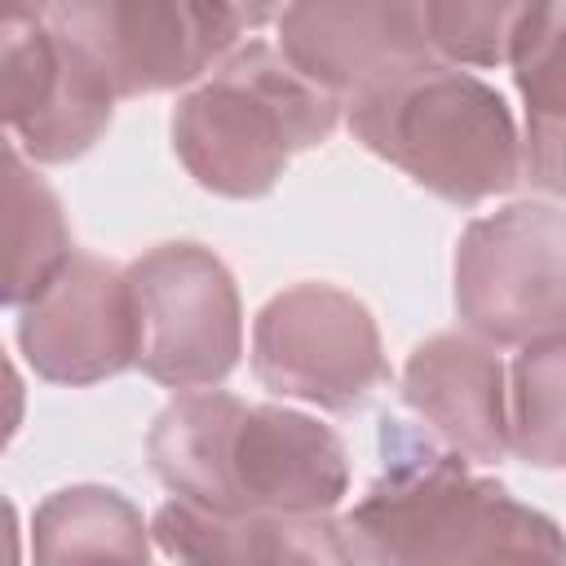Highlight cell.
I'll return each instance as SVG.
<instances>
[{
  "mask_svg": "<svg viewBox=\"0 0 566 566\" xmlns=\"http://www.w3.org/2000/svg\"><path fill=\"white\" fill-rule=\"evenodd\" d=\"M18 345L35 376L53 385H97L133 367L137 318L124 270L93 252H71L22 305Z\"/></svg>",
  "mask_w": 566,
  "mask_h": 566,
  "instance_id": "10",
  "label": "cell"
},
{
  "mask_svg": "<svg viewBox=\"0 0 566 566\" xmlns=\"http://www.w3.org/2000/svg\"><path fill=\"white\" fill-rule=\"evenodd\" d=\"M22 411H27V385H22L18 367L9 363V354L0 349V451L13 442V433L22 424Z\"/></svg>",
  "mask_w": 566,
  "mask_h": 566,
  "instance_id": "19",
  "label": "cell"
},
{
  "mask_svg": "<svg viewBox=\"0 0 566 566\" xmlns=\"http://www.w3.org/2000/svg\"><path fill=\"white\" fill-rule=\"evenodd\" d=\"M402 402L460 460L495 464L509 451L504 367L473 336L438 332L420 340L402 367Z\"/></svg>",
  "mask_w": 566,
  "mask_h": 566,
  "instance_id": "12",
  "label": "cell"
},
{
  "mask_svg": "<svg viewBox=\"0 0 566 566\" xmlns=\"http://www.w3.org/2000/svg\"><path fill=\"white\" fill-rule=\"evenodd\" d=\"M513 80L526 102V146L522 164L544 190H562V111H566V9L522 4L517 31L509 40Z\"/></svg>",
  "mask_w": 566,
  "mask_h": 566,
  "instance_id": "16",
  "label": "cell"
},
{
  "mask_svg": "<svg viewBox=\"0 0 566 566\" xmlns=\"http://www.w3.org/2000/svg\"><path fill=\"white\" fill-rule=\"evenodd\" d=\"M35 566H150V531L137 504L111 486H62L31 517Z\"/></svg>",
  "mask_w": 566,
  "mask_h": 566,
  "instance_id": "15",
  "label": "cell"
},
{
  "mask_svg": "<svg viewBox=\"0 0 566 566\" xmlns=\"http://www.w3.org/2000/svg\"><path fill=\"white\" fill-rule=\"evenodd\" d=\"M265 18L274 9L195 0H75L44 9V22L102 71L115 97L199 80L208 66H221L243 27Z\"/></svg>",
  "mask_w": 566,
  "mask_h": 566,
  "instance_id": "6",
  "label": "cell"
},
{
  "mask_svg": "<svg viewBox=\"0 0 566 566\" xmlns=\"http://www.w3.org/2000/svg\"><path fill=\"white\" fill-rule=\"evenodd\" d=\"M380 478L340 522L363 566H562V531L402 420L380 429Z\"/></svg>",
  "mask_w": 566,
  "mask_h": 566,
  "instance_id": "2",
  "label": "cell"
},
{
  "mask_svg": "<svg viewBox=\"0 0 566 566\" xmlns=\"http://www.w3.org/2000/svg\"><path fill=\"white\" fill-rule=\"evenodd\" d=\"M562 336L522 345V358L513 363V385H504V416H509V447L539 464H562Z\"/></svg>",
  "mask_w": 566,
  "mask_h": 566,
  "instance_id": "17",
  "label": "cell"
},
{
  "mask_svg": "<svg viewBox=\"0 0 566 566\" xmlns=\"http://www.w3.org/2000/svg\"><path fill=\"white\" fill-rule=\"evenodd\" d=\"M150 535L177 566H363L345 526L323 517H217L168 500Z\"/></svg>",
  "mask_w": 566,
  "mask_h": 566,
  "instance_id": "13",
  "label": "cell"
},
{
  "mask_svg": "<svg viewBox=\"0 0 566 566\" xmlns=\"http://www.w3.org/2000/svg\"><path fill=\"white\" fill-rule=\"evenodd\" d=\"M0 566H22V535H18V509L0 495Z\"/></svg>",
  "mask_w": 566,
  "mask_h": 566,
  "instance_id": "20",
  "label": "cell"
},
{
  "mask_svg": "<svg viewBox=\"0 0 566 566\" xmlns=\"http://www.w3.org/2000/svg\"><path fill=\"white\" fill-rule=\"evenodd\" d=\"M71 256L57 190L0 128V305H27Z\"/></svg>",
  "mask_w": 566,
  "mask_h": 566,
  "instance_id": "14",
  "label": "cell"
},
{
  "mask_svg": "<svg viewBox=\"0 0 566 566\" xmlns=\"http://www.w3.org/2000/svg\"><path fill=\"white\" fill-rule=\"evenodd\" d=\"M336 119L340 102L332 93L292 71L274 44L248 40L177 102L172 150L203 190L261 199L296 150L332 137Z\"/></svg>",
  "mask_w": 566,
  "mask_h": 566,
  "instance_id": "3",
  "label": "cell"
},
{
  "mask_svg": "<svg viewBox=\"0 0 566 566\" xmlns=\"http://www.w3.org/2000/svg\"><path fill=\"white\" fill-rule=\"evenodd\" d=\"M111 111V84L44 22V9H0V128L18 133L27 159H80L106 133Z\"/></svg>",
  "mask_w": 566,
  "mask_h": 566,
  "instance_id": "9",
  "label": "cell"
},
{
  "mask_svg": "<svg viewBox=\"0 0 566 566\" xmlns=\"http://www.w3.org/2000/svg\"><path fill=\"white\" fill-rule=\"evenodd\" d=\"M566 221L557 203H509L455 243V310L486 345L557 340L566 323Z\"/></svg>",
  "mask_w": 566,
  "mask_h": 566,
  "instance_id": "7",
  "label": "cell"
},
{
  "mask_svg": "<svg viewBox=\"0 0 566 566\" xmlns=\"http://www.w3.org/2000/svg\"><path fill=\"white\" fill-rule=\"evenodd\" d=\"M146 455L181 504L217 517H323L349 491V455L332 424L221 389L172 398Z\"/></svg>",
  "mask_w": 566,
  "mask_h": 566,
  "instance_id": "1",
  "label": "cell"
},
{
  "mask_svg": "<svg viewBox=\"0 0 566 566\" xmlns=\"http://www.w3.org/2000/svg\"><path fill=\"white\" fill-rule=\"evenodd\" d=\"M349 128L371 155L460 208L495 199L522 177V142L504 97L447 62L354 93Z\"/></svg>",
  "mask_w": 566,
  "mask_h": 566,
  "instance_id": "4",
  "label": "cell"
},
{
  "mask_svg": "<svg viewBox=\"0 0 566 566\" xmlns=\"http://www.w3.org/2000/svg\"><path fill=\"white\" fill-rule=\"evenodd\" d=\"M279 53L323 93L354 97L424 62H438L420 31V4H287L274 9Z\"/></svg>",
  "mask_w": 566,
  "mask_h": 566,
  "instance_id": "11",
  "label": "cell"
},
{
  "mask_svg": "<svg viewBox=\"0 0 566 566\" xmlns=\"http://www.w3.org/2000/svg\"><path fill=\"white\" fill-rule=\"evenodd\" d=\"M517 18H522V4H504V0H424L420 4V31L429 53H442L469 66L504 62Z\"/></svg>",
  "mask_w": 566,
  "mask_h": 566,
  "instance_id": "18",
  "label": "cell"
},
{
  "mask_svg": "<svg viewBox=\"0 0 566 566\" xmlns=\"http://www.w3.org/2000/svg\"><path fill=\"white\" fill-rule=\"evenodd\" d=\"M137 354L150 380L168 389H212L243 354V305L234 274L203 243H159L128 270Z\"/></svg>",
  "mask_w": 566,
  "mask_h": 566,
  "instance_id": "5",
  "label": "cell"
},
{
  "mask_svg": "<svg viewBox=\"0 0 566 566\" xmlns=\"http://www.w3.org/2000/svg\"><path fill=\"white\" fill-rule=\"evenodd\" d=\"M252 371L270 394L354 411L389 380L371 310L332 283H296L265 301L252 327Z\"/></svg>",
  "mask_w": 566,
  "mask_h": 566,
  "instance_id": "8",
  "label": "cell"
}]
</instances>
